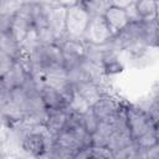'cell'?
Masks as SVG:
<instances>
[{"instance_id": "cell-23", "label": "cell", "mask_w": 159, "mask_h": 159, "mask_svg": "<svg viewBox=\"0 0 159 159\" xmlns=\"http://www.w3.org/2000/svg\"><path fill=\"white\" fill-rule=\"evenodd\" d=\"M27 1L31 0H0V14H16Z\"/></svg>"}, {"instance_id": "cell-13", "label": "cell", "mask_w": 159, "mask_h": 159, "mask_svg": "<svg viewBox=\"0 0 159 159\" xmlns=\"http://www.w3.org/2000/svg\"><path fill=\"white\" fill-rule=\"evenodd\" d=\"M67 117H68V108L48 111V117L45 122V125H46L47 130L52 134L53 138L66 128Z\"/></svg>"}, {"instance_id": "cell-31", "label": "cell", "mask_w": 159, "mask_h": 159, "mask_svg": "<svg viewBox=\"0 0 159 159\" xmlns=\"http://www.w3.org/2000/svg\"><path fill=\"white\" fill-rule=\"evenodd\" d=\"M154 130H155L157 140H158V143H159V124H155V128H154Z\"/></svg>"}, {"instance_id": "cell-28", "label": "cell", "mask_w": 159, "mask_h": 159, "mask_svg": "<svg viewBox=\"0 0 159 159\" xmlns=\"http://www.w3.org/2000/svg\"><path fill=\"white\" fill-rule=\"evenodd\" d=\"M143 158L148 159H159V143L154 144L153 147L148 148L147 150L143 152Z\"/></svg>"}, {"instance_id": "cell-14", "label": "cell", "mask_w": 159, "mask_h": 159, "mask_svg": "<svg viewBox=\"0 0 159 159\" xmlns=\"http://www.w3.org/2000/svg\"><path fill=\"white\" fill-rule=\"evenodd\" d=\"M103 46V57H102V67L104 70L106 76L119 73L123 70V65L119 60V53L112 50H108L104 45Z\"/></svg>"}, {"instance_id": "cell-21", "label": "cell", "mask_w": 159, "mask_h": 159, "mask_svg": "<svg viewBox=\"0 0 159 159\" xmlns=\"http://www.w3.org/2000/svg\"><path fill=\"white\" fill-rule=\"evenodd\" d=\"M81 120H82V125H83V128H84L88 133H91V134H93V133L97 130L98 125H99V119H98L97 116L94 114L92 107H91L86 113L82 114Z\"/></svg>"}, {"instance_id": "cell-25", "label": "cell", "mask_w": 159, "mask_h": 159, "mask_svg": "<svg viewBox=\"0 0 159 159\" xmlns=\"http://www.w3.org/2000/svg\"><path fill=\"white\" fill-rule=\"evenodd\" d=\"M92 158H114V153L108 147H94L91 145Z\"/></svg>"}, {"instance_id": "cell-7", "label": "cell", "mask_w": 159, "mask_h": 159, "mask_svg": "<svg viewBox=\"0 0 159 159\" xmlns=\"http://www.w3.org/2000/svg\"><path fill=\"white\" fill-rule=\"evenodd\" d=\"M62 56H63V63L66 68H70L80 62L86 56V43L81 39H71L67 37L60 43Z\"/></svg>"}, {"instance_id": "cell-19", "label": "cell", "mask_w": 159, "mask_h": 159, "mask_svg": "<svg viewBox=\"0 0 159 159\" xmlns=\"http://www.w3.org/2000/svg\"><path fill=\"white\" fill-rule=\"evenodd\" d=\"M41 45L40 42V39L37 36V32H36V29L35 26L31 29V31L26 35V37L21 41V50L24 53H31L34 50L37 48V46Z\"/></svg>"}, {"instance_id": "cell-32", "label": "cell", "mask_w": 159, "mask_h": 159, "mask_svg": "<svg viewBox=\"0 0 159 159\" xmlns=\"http://www.w3.org/2000/svg\"><path fill=\"white\" fill-rule=\"evenodd\" d=\"M157 37H158V46H159V24H158V27H157Z\"/></svg>"}, {"instance_id": "cell-8", "label": "cell", "mask_w": 159, "mask_h": 159, "mask_svg": "<svg viewBox=\"0 0 159 159\" xmlns=\"http://www.w3.org/2000/svg\"><path fill=\"white\" fill-rule=\"evenodd\" d=\"M123 106L124 103L107 92L92 106V109L99 122H112L118 112L123 108Z\"/></svg>"}, {"instance_id": "cell-22", "label": "cell", "mask_w": 159, "mask_h": 159, "mask_svg": "<svg viewBox=\"0 0 159 159\" xmlns=\"http://www.w3.org/2000/svg\"><path fill=\"white\" fill-rule=\"evenodd\" d=\"M134 142L137 143V145L139 147V149H140L142 152H144V150H147L148 148H150V147H153L154 144H157L158 140H157V135H155L154 128H153V129H149V130H147L145 133H143L142 135H139L137 139H134Z\"/></svg>"}, {"instance_id": "cell-4", "label": "cell", "mask_w": 159, "mask_h": 159, "mask_svg": "<svg viewBox=\"0 0 159 159\" xmlns=\"http://www.w3.org/2000/svg\"><path fill=\"white\" fill-rule=\"evenodd\" d=\"M114 34L112 32L107 20L103 15H93L88 24V27L83 35V41L93 45H104L107 43Z\"/></svg>"}, {"instance_id": "cell-17", "label": "cell", "mask_w": 159, "mask_h": 159, "mask_svg": "<svg viewBox=\"0 0 159 159\" xmlns=\"http://www.w3.org/2000/svg\"><path fill=\"white\" fill-rule=\"evenodd\" d=\"M134 4L142 20H155L157 0H135Z\"/></svg>"}, {"instance_id": "cell-26", "label": "cell", "mask_w": 159, "mask_h": 159, "mask_svg": "<svg viewBox=\"0 0 159 159\" xmlns=\"http://www.w3.org/2000/svg\"><path fill=\"white\" fill-rule=\"evenodd\" d=\"M125 12H127V17H128L129 22H140V21H143L140 15H139V12H138V10H137V7H135L134 2L125 9Z\"/></svg>"}, {"instance_id": "cell-1", "label": "cell", "mask_w": 159, "mask_h": 159, "mask_svg": "<svg viewBox=\"0 0 159 159\" xmlns=\"http://www.w3.org/2000/svg\"><path fill=\"white\" fill-rule=\"evenodd\" d=\"M52 143H53V137L47 130L46 125L36 124L29 129L19 150L27 157L45 158L48 150L51 149Z\"/></svg>"}, {"instance_id": "cell-30", "label": "cell", "mask_w": 159, "mask_h": 159, "mask_svg": "<svg viewBox=\"0 0 159 159\" xmlns=\"http://www.w3.org/2000/svg\"><path fill=\"white\" fill-rule=\"evenodd\" d=\"M155 20L159 24V0H157V16H155Z\"/></svg>"}, {"instance_id": "cell-20", "label": "cell", "mask_w": 159, "mask_h": 159, "mask_svg": "<svg viewBox=\"0 0 159 159\" xmlns=\"http://www.w3.org/2000/svg\"><path fill=\"white\" fill-rule=\"evenodd\" d=\"M91 107H92V106H91L78 92H76V89H75V93H73V96H72V98H71V101H70L68 108H70L72 112H75V113L83 114V113H86Z\"/></svg>"}, {"instance_id": "cell-5", "label": "cell", "mask_w": 159, "mask_h": 159, "mask_svg": "<svg viewBox=\"0 0 159 159\" xmlns=\"http://www.w3.org/2000/svg\"><path fill=\"white\" fill-rule=\"evenodd\" d=\"M34 27V15H32V4L27 1L16 14L12 15V22L10 32L12 36L21 43L26 35Z\"/></svg>"}, {"instance_id": "cell-11", "label": "cell", "mask_w": 159, "mask_h": 159, "mask_svg": "<svg viewBox=\"0 0 159 159\" xmlns=\"http://www.w3.org/2000/svg\"><path fill=\"white\" fill-rule=\"evenodd\" d=\"M76 92H78L91 106H93L104 93H107L103 82L84 81L75 86Z\"/></svg>"}, {"instance_id": "cell-12", "label": "cell", "mask_w": 159, "mask_h": 159, "mask_svg": "<svg viewBox=\"0 0 159 159\" xmlns=\"http://www.w3.org/2000/svg\"><path fill=\"white\" fill-rule=\"evenodd\" d=\"M103 16L107 20V22H108V25H109V27H111V30H112V32L114 35L120 32L129 24L125 9H122V7H118V6L111 5L106 10Z\"/></svg>"}, {"instance_id": "cell-10", "label": "cell", "mask_w": 159, "mask_h": 159, "mask_svg": "<svg viewBox=\"0 0 159 159\" xmlns=\"http://www.w3.org/2000/svg\"><path fill=\"white\" fill-rule=\"evenodd\" d=\"M40 93L42 101L48 111H57V109H66L68 108V101L66 97L55 87L43 84L40 88Z\"/></svg>"}, {"instance_id": "cell-18", "label": "cell", "mask_w": 159, "mask_h": 159, "mask_svg": "<svg viewBox=\"0 0 159 159\" xmlns=\"http://www.w3.org/2000/svg\"><path fill=\"white\" fill-rule=\"evenodd\" d=\"M82 4L91 12V15H104L106 10L111 6L109 0H82Z\"/></svg>"}, {"instance_id": "cell-15", "label": "cell", "mask_w": 159, "mask_h": 159, "mask_svg": "<svg viewBox=\"0 0 159 159\" xmlns=\"http://www.w3.org/2000/svg\"><path fill=\"white\" fill-rule=\"evenodd\" d=\"M0 51L7 53L11 56L14 60H19V57L22 55L21 50V43L12 36V34L9 32H2L1 34V40H0Z\"/></svg>"}, {"instance_id": "cell-16", "label": "cell", "mask_w": 159, "mask_h": 159, "mask_svg": "<svg viewBox=\"0 0 159 159\" xmlns=\"http://www.w3.org/2000/svg\"><path fill=\"white\" fill-rule=\"evenodd\" d=\"M113 133L112 122H99L97 130L92 134V145L94 147H107L109 138Z\"/></svg>"}, {"instance_id": "cell-9", "label": "cell", "mask_w": 159, "mask_h": 159, "mask_svg": "<svg viewBox=\"0 0 159 159\" xmlns=\"http://www.w3.org/2000/svg\"><path fill=\"white\" fill-rule=\"evenodd\" d=\"M29 76H30V73L24 68V66L19 61H15L14 66L11 67V70L6 75L0 77V80H1V89L11 91L15 87H20L26 82Z\"/></svg>"}, {"instance_id": "cell-27", "label": "cell", "mask_w": 159, "mask_h": 159, "mask_svg": "<svg viewBox=\"0 0 159 159\" xmlns=\"http://www.w3.org/2000/svg\"><path fill=\"white\" fill-rule=\"evenodd\" d=\"M12 22V15L9 14H0V30L2 32H9L11 29Z\"/></svg>"}, {"instance_id": "cell-24", "label": "cell", "mask_w": 159, "mask_h": 159, "mask_svg": "<svg viewBox=\"0 0 159 159\" xmlns=\"http://www.w3.org/2000/svg\"><path fill=\"white\" fill-rule=\"evenodd\" d=\"M15 61L16 60H14L11 56H9L7 53L0 51V77L6 75L11 70V67L15 63Z\"/></svg>"}, {"instance_id": "cell-29", "label": "cell", "mask_w": 159, "mask_h": 159, "mask_svg": "<svg viewBox=\"0 0 159 159\" xmlns=\"http://www.w3.org/2000/svg\"><path fill=\"white\" fill-rule=\"evenodd\" d=\"M135 0H109L111 5L113 6H118V7H122V9H127L129 5H132Z\"/></svg>"}, {"instance_id": "cell-2", "label": "cell", "mask_w": 159, "mask_h": 159, "mask_svg": "<svg viewBox=\"0 0 159 159\" xmlns=\"http://www.w3.org/2000/svg\"><path fill=\"white\" fill-rule=\"evenodd\" d=\"M91 12L81 2L67 7L66 16V32L67 37L71 39H83V35L91 21Z\"/></svg>"}, {"instance_id": "cell-6", "label": "cell", "mask_w": 159, "mask_h": 159, "mask_svg": "<svg viewBox=\"0 0 159 159\" xmlns=\"http://www.w3.org/2000/svg\"><path fill=\"white\" fill-rule=\"evenodd\" d=\"M66 16H67V7L57 4V5H51L48 7L47 12V25L53 32L57 43L60 45L63 40L67 39V32H66Z\"/></svg>"}, {"instance_id": "cell-3", "label": "cell", "mask_w": 159, "mask_h": 159, "mask_svg": "<svg viewBox=\"0 0 159 159\" xmlns=\"http://www.w3.org/2000/svg\"><path fill=\"white\" fill-rule=\"evenodd\" d=\"M125 116L133 139L155 128V122L138 104H125Z\"/></svg>"}]
</instances>
